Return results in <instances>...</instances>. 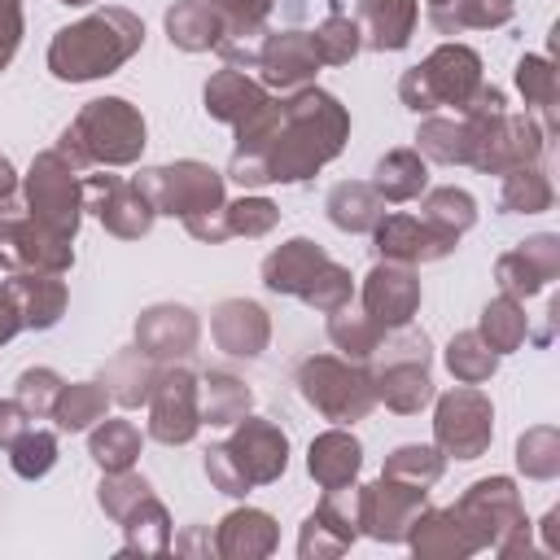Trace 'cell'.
I'll use <instances>...</instances> for the list:
<instances>
[{
	"label": "cell",
	"mask_w": 560,
	"mask_h": 560,
	"mask_svg": "<svg viewBox=\"0 0 560 560\" xmlns=\"http://www.w3.org/2000/svg\"><path fill=\"white\" fill-rule=\"evenodd\" d=\"M346 140H350L346 105L332 92L306 83L293 88L284 101L271 96L249 122L236 127V149L223 179L241 188L306 184L332 158H341Z\"/></svg>",
	"instance_id": "obj_1"
},
{
	"label": "cell",
	"mask_w": 560,
	"mask_h": 560,
	"mask_svg": "<svg viewBox=\"0 0 560 560\" xmlns=\"http://www.w3.org/2000/svg\"><path fill=\"white\" fill-rule=\"evenodd\" d=\"M140 48H144V22L122 4H105L52 35L48 70L61 83H92L127 66Z\"/></svg>",
	"instance_id": "obj_2"
},
{
	"label": "cell",
	"mask_w": 560,
	"mask_h": 560,
	"mask_svg": "<svg viewBox=\"0 0 560 560\" xmlns=\"http://www.w3.org/2000/svg\"><path fill=\"white\" fill-rule=\"evenodd\" d=\"M140 192L149 197V206L158 214H171L184 223V232L192 241H206V245H223L228 241V228H223V175L210 166V162H197V158H179V162H166V166H149L136 175Z\"/></svg>",
	"instance_id": "obj_3"
},
{
	"label": "cell",
	"mask_w": 560,
	"mask_h": 560,
	"mask_svg": "<svg viewBox=\"0 0 560 560\" xmlns=\"http://www.w3.org/2000/svg\"><path fill=\"white\" fill-rule=\"evenodd\" d=\"M144 136L149 127H144L140 105H131L127 96H96L70 118L57 149L88 175V171H114V166L140 162L149 144Z\"/></svg>",
	"instance_id": "obj_4"
},
{
	"label": "cell",
	"mask_w": 560,
	"mask_h": 560,
	"mask_svg": "<svg viewBox=\"0 0 560 560\" xmlns=\"http://www.w3.org/2000/svg\"><path fill=\"white\" fill-rule=\"evenodd\" d=\"M262 284L271 293L298 298L311 311H337L354 298V276L350 267H341L337 258H328V249L311 236H289L280 241L267 258H262Z\"/></svg>",
	"instance_id": "obj_5"
},
{
	"label": "cell",
	"mask_w": 560,
	"mask_h": 560,
	"mask_svg": "<svg viewBox=\"0 0 560 560\" xmlns=\"http://www.w3.org/2000/svg\"><path fill=\"white\" fill-rule=\"evenodd\" d=\"M451 508L472 534L477 551H494L499 560H521L534 551V525L525 521L521 490L512 477H481Z\"/></svg>",
	"instance_id": "obj_6"
},
{
	"label": "cell",
	"mask_w": 560,
	"mask_h": 560,
	"mask_svg": "<svg viewBox=\"0 0 560 560\" xmlns=\"http://www.w3.org/2000/svg\"><path fill=\"white\" fill-rule=\"evenodd\" d=\"M486 83L481 74V57L477 48L459 44V39H446L438 44L420 66L402 70L398 79V101L411 109V114H438V109H464L472 101V92Z\"/></svg>",
	"instance_id": "obj_7"
},
{
	"label": "cell",
	"mask_w": 560,
	"mask_h": 560,
	"mask_svg": "<svg viewBox=\"0 0 560 560\" xmlns=\"http://www.w3.org/2000/svg\"><path fill=\"white\" fill-rule=\"evenodd\" d=\"M368 376H372V394L376 402H385L398 416H416L420 407L433 402V350L429 337L420 328H394L385 332V341L376 346V354L368 359Z\"/></svg>",
	"instance_id": "obj_8"
},
{
	"label": "cell",
	"mask_w": 560,
	"mask_h": 560,
	"mask_svg": "<svg viewBox=\"0 0 560 560\" xmlns=\"http://www.w3.org/2000/svg\"><path fill=\"white\" fill-rule=\"evenodd\" d=\"M298 394L332 424H354L368 420V411L376 407L372 394V376L363 363L354 359H337V354H306L298 363Z\"/></svg>",
	"instance_id": "obj_9"
},
{
	"label": "cell",
	"mask_w": 560,
	"mask_h": 560,
	"mask_svg": "<svg viewBox=\"0 0 560 560\" xmlns=\"http://www.w3.org/2000/svg\"><path fill=\"white\" fill-rule=\"evenodd\" d=\"M22 206L35 223L74 241V232L83 223V171L57 144L35 153V162L22 179Z\"/></svg>",
	"instance_id": "obj_10"
},
{
	"label": "cell",
	"mask_w": 560,
	"mask_h": 560,
	"mask_svg": "<svg viewBox=\"0 0 560 560\" xmlns=\"http://www.w3.org/2000/svg\"><path fill=\"white\" fill-rule=\"evenodd\" d=\"M468 122V136H472V153H468V166L486 171V175H503L512 166H525V162H542L547 153V127L525 109V114H512V109H499V114H459Z\"/></svg>",
	"instance_id": "obj_11"
},
{
	"label": "cell",
	"mask_w": 560,
	"mask_h": 560,
	"mask_svg": "<svg viewBox=\"0 0 560 560\" xmlns=\"http://www.w3.org/2000/svg\"><path fill=\"white\" fill-rule=\"evenodd\" d=\"M494 438V407L477 385H455L433 402V446L446 459H481Z\"/></svg>",
	"instance_id": "obj_12"
},
{
	"label": "cell",
	"mask_w": 560,
	"mask_h": 560,
	"mask_svg": "<svg viewBox=\"0 0 560 560\" xmlns=\"http://www.w3.org/2000/svg\"><path fill=\"white\" fill-rule=\"evenodd\" d=\"M0 267L4 271H57L74 267V241L48 232L26 214V206H0Z\"/></svg>",
	"instance_id": "obj_13"
},
{
	"label": "cell",
	"mask_w": 560,
	"mask_h": 560,
	"mask_svg": "<svg viewBox=\"0 0 560 560\" xmlns=\"http://www.w3.org/2000/svg\"><path fill=\"white\" fill-rule=\"evenodd\" d=\"M197 429H201L197 372H188L184 363H162L149 389V438L162 446H188Z\"/></svg>",
	"instance_id": "obj_14"
},
{
	"label": "cell",
	"mask_w": 560,
	"mask_h": 560,
	"mask_svg": "<svg viewBox=\"0 0 560 560\" xmlns=\"http://www.w3.org/2000/svg\"><path fill=\"white\" fill-rule=\"evenodd\" d=\"M83 210H92L101 219V228L118 241L149 236V228L158 219V210L149 206L140 184L122 179V175H109V171H88L83 175Z\"/></svg>",
	"instance_id": "obj_15"
},
{
	"label": "cell",
	"mask_w": 560,
	"mask_h": 560,
	"mask_svg": "<svg viewBox=\"0 0 560 560\" xmlns=\"http://www.w3.org/2000/svg\"><path fill=\"white\" fill-rule=\"evenodd\" d=\"M424 508H429V486H411L385 472L372 486H359V529L376 542H407Z\"/></svg>",
	"instance_id": "obj_16"
},
{
	"label": "cell",
	"mask_w": 560,
	"mask_h": 560,
	"mask_svg": "<svg viewBox=\"0 0 560 560\" xmlns=\"http://www.w3.org/2000/svg\"><path fill=\"white\" fill-rule=\"evenodd\" d=\"M420 298H424L420 276H416V267H407V262H385V258H376V267H372V271L363 276V284H359V311H363L368 319H376L385 332L407 328V324L416 319V311H420Z\"/></svg>",
	"instance_id": "obj_17"
},
{
	"label": "cell",
	"mask_w": 560,
	"mask_h": 560,
	"mask_svg": "<svg viewBox=\"0 0 560 560\" xmlns=\"http://www.w3.org/2000/svg\"><path fill=\"white\" fill-rule=\"evenodd\" d=\"M319 52H315V39L311 31H262L258 44H254V70H258V83L262 88H280V92H293V88H306L315 83L319 74Z\"/></svg>",
	"instance_id": "obj_18"
},
{
	"label": "cell",
	"mask_w": 560,
	"mask_h": 560,
	"mask_svg": "<svg viewBox=\"0 0 560 560\" xmlns=\"http://www.w3.org/2000/svg\"><path fill=\"white\" fill-rule=\"evenodd\" d=\"M455 245H459V236L433 228L424 214H381L372 228V254L385 262L420 267V262H438V258L455 254Z\"/></svg>",
	"instance_id": "obj_19"
},
{
	"label": "cell",
	"mask_w": 560,
	"mask_h": 560,
	"mask_svg": "<svg viewBox=\"0 0 560 560\" xmlns=\"http://www.w3.org/2000/svg\"><path fill=\"white\" fill-rule=\"evenodd\" d=\"M556 276H560V236L556 232H534L521 245H512L508 254H499V262H494L499 293H508L516 302L538 298Z\"/></svg>",
	"instance_id": "obj_20"
},
{
	"label": "cell",
	"mask_w": 560,
	"mask_h": 560,
	"mask_svg": "<svg viewBox=\"0 0 560 560\" xmlns=\"http://www.w3.org/2000/svg\"><path fill=\"white\" fill-rule=\"evenodd\" d=\"M232 451V459L241 464V472L249 477V486H271L284 477L289 468V438L280 424L262 420V416H241L232 424V438L223 442Z\"/></svg>",
	"instance_id": "obj_21"
},
{
	"label": "cell",
	"mask_w": 560,
	"mask_h": 560,
	"mask_svg": "<svg viewBox=\"0 0 560 560\" xmlns=\"http://www.w3.org/2000/svg\"><path fill=\"white\" fill-rule=\"evenodd\" d=\"M201 341V319L179 302H158L136 319V350L153 363H184Z\"/></svg>",
	"instance_id": "obj_22"
},
{
	"label": "cell",
	"mask_w": 560,
	"mask_h": 560,
	"mask_svg": "<svg viewBox=\"0 0 560 560\" xmlns=\"http://www.w3.org/2000/svg\"><path fill=\"white\" fill-rule=\"evenodd\" d=\"M210 337L232 359H258L267 350V341H271V319L249 298H223L210 311Z\"/></svg>",
	"instance_id": "obj_23"
},
{
	"label": "cell",
	"mask_w": 560,
	"mask_h": 560,
	"mask_svg": "<svg viewBox=\"0 0 560 560\" xmlns=\"http://www.w3.org/2000/svg\"><path fill=\"white\" fill-rule=\"evenodd\" d=\"M201 101H206V114H210L214 122H228V127L236 131L241 122H249V118L271 101V92H267L249 70L223 66V70H214V74L206 79Z\"/></svg>",
	"instance_id": "obj_24"
},
{
	"label": "cell",
	"mask_w": 560,
	"mask_h": 560,
	"mask_svg": "<svg viewBox=\"0 0 560 560\" xmlns=\"http://www.w3.org/2000/svg\"><path fill=\"white\" fill-rule=\"evenodd\" d=\"M416 22H420V0H359L354 4L359 39L372 52H402L416 35Z\"/></svg>",
	"instance_id": "obj_25"
},
{
	"label": "cell",
	"mask_w": 560,
	"mask_h": 560,
	"mask_svg": "<svg viewBox=\"0 0 560 560\" xmlns=\"http://www.w3.org/2000/svg\"><path fill=\"white\" fill-rule=\"evenodd\" d=\"M280 542V525L262 508H232L214 525V556L223 560H262Z\"/></svg>",
	"instance_id": "obj_26"
},
{
	"label": "cell",
	"mask_w": 560,
	"mask_h": 560,
	"mask_svg": "<svg viewBox=\"0 0 560 560\" xmlns=\"http://www.w3.org/2000/svg\"><path fill=\"white\" fill-rule=\"evenodd\" d=\"M4 284H9V293H13V302H18L22 328L44 332V328H52V324L66 315L70 293H66V280H61L57 271H9Z\"/></svg>",
	"instance_id": "obj_27"
},
{
	"label": "cell",
	"mask_w": 560,
	"mask_h": 560,
	"mask_svg": "<svg viewBox=\"0 0 560 560\" xmlns=\"http://www.w3.org/2000/svg\"><path fill=\"white\" fill-rule=\"evenodd\" d=\"M359 468H363V446L346 424L324 429L306 451V472L315 477L319 490H337V486L359 481Z\"/></svg>",
	"instance_id": "obj_28"
},
{
	"label": "cell",
	"mask_w": 560,
	"mask_h": 560,
	"mask_svg": "<svg viewBox=\"0 0 560 560\" xmlns=\"http://www.w3.org/2000/svg\"><path fill=\"white\" fill-rule=\"evenodd\" d=\"M407 547L420 560H468L477 556L472 534L464 529V521L455 516V508H424L407 534Z\"/></svg>",
	"instance_id": "obj_29"
},
{
	"label": "cell",
	"mask_w": 560,
	"mask_h": 560,
	"mask_svg": "<svg viewBox=\"0 0 560 560\" xmlns=\"http://www.w3.org/2000/svg\"><path fill=\"white\" fill-rule=\"evenodd\" d=\"M162 26L179 52H210L223 44V18L210 0H175L166 9Z\"/></svg>",
	"instance_id": "obj_30"
},
{
	"label": "cell",
	"mask_w": 560,
	"mask_h": 560,
	"mask_svg": "<svg viewBox=\"0 0 560 560\" xmlns=\"http://www.w3.org/2000/svg\"><path fill=\"white\" fill-rule=\"evenodd\" d=\"M376 197L385 206H402V201H416L424 188H429V162L416 153V149H389L376 166H372V179Z\"/></svg>",
	"instance_id": "obj_31"
},
{
	"label": "cell",
	"mask_w": 560,
	"mask_h": 560,
	"mask_svg": "<svg viewBox=\"0 0 560 560\" xmlns=\"http://www.w3.org/2000/svg\"><path fill=\"white\" fill-rule=\"evenodd\" d=\"M324 210H328V223H332L337 232L359 236V232H372V228H376V219L385 214V201L376 197L372 184H363V179H341V184L328 188Z\"/></svg>",
	"instance_id": "obj_32"
},
{
	"label": "cell",
	"mask_w": 560,
	"mask_h": 560,
	"mask_svg": "<svg viewBox=\"0 0 560 560\" xmlns=\"http://www.w3.org/2000/svg\"><path fill=\"white\" fill-rule=\"evenodd\" d=\"M158 368L162 363H153L144 350H118L105 368H101V385H105V394H109V402H118V407H140V402H149V389H153V381H158Z\"/></svg>",
	"instance_id": "obj_33"
},
{
	"label": "cell",
	"mask_w": 560,
	"mask_h": 560,
	"mask_svg": "<svg viewBox=\"0 0 560 560\" xmlns=\"http://www.w3.org/2000/svg\"><path fill=\"white\" fill-rule=\"evenodd\" d=\"M516 13L512 0H442L429 4V22L438 35H464V31H494L508 26Z\"/></svg>",
	"instance_id": "obj_34"
},
{
	"label": "cell",
	"mask_w": 560,
	"mask_h": 560,
	"mask_svg": "<svg viewBox=\"0 0 560 560\" xmlns=\"http://www.w3.org/2000/svg\"><path fill=\"white\" fill-rule=\"evenodd\" d=\"M516 92L525 96V109L547 127V136H556V105H560V74L551 66V57L525 52L516 61Z\"/></svg>",
	"instance_id": "obj_35"
},
{
	"label": "cell",
	"mask_w": 560,
	"mask_h": 560,
	"mask_svg": "<svg viewBox=\"0 0 560 560\" xmlns=\"http://www.w3.org/2000/svg\"><path fill=\"white\" fill-rule=\"evenodd\" d=\"M197 402H201V424H236L254 407V389L241 376L210 368L206 376H197Z\"/></svg>",
	"instance_id": "obj_36"
},
{
	"label": "cell",
	"mask_w": 560,
	"mask_h": 560,
	"mask_svg": "<svg viewBox=\"0 0 560 560\" xmlns=\"http://www.w3.org/2000/svg\"><path fill=\"white\" fill-rule=\"evenodd\" d=\"M122 556H166L171 551V512L158 494L140 499L122 521Z\"/></svg>",
	"instance_id": "obj_37"
},
{
	"label": "cell",
	"mask_w": 560,
	"mask_h": 560,
	"mask_svg": "<svg viewBox=\"0 0 560 560\" xmlns=\"http://www.w3.org/2000/svg\"><path fill=\"white\" fill-rule=\"evenodd\" d=\"M551 201H556V188H551V175L542 162L503 171V188H499L503 214H542V210H551Z\"/></svg>",
	"instance_id": "obj_38"
},
{
	"label": "cell",
	"mask_w": 560,
	"mask_h": 560,
	"mask_svg": "<svg viewBox=\"0 0 560 560\" xmlns=\"http://www.w3.org/2000/svg\"><path fill=\"white\" fill-rule=\"evenodd\" d=\"M477 332H481V341H486L499 359L512 354V350H521V346L529 341V315H525V302H516V298H508V293L490 298V302L481 306Z\"/></svg>",
	"instance_id": "obj_39"
},
{
	"label": "cell",
	"mask_w": 560,
	"mask_h": 560,
	"mask_svg": "<svg viewBox=\"0 0 560 560\" xmlns=\"http://www.w3.org/2000/svg\"><path fill=\"white\" fill-rule=\"evenodd\" d=\"M416 153L424 162H442V166H468L472 153V136L464 118H442V114H424L420 131H416Z\"/></svg>",
	"instance_id": "obj_40"
},
{
	"label": "cell",
	"mask_w": 560,
	"mask_h": 560,
	"mask_svg": "<svg viewBox=\"0 0 560 560\" xmlns=\"http://www.w3.org/2000/svg\"><path fill=\"white\" fill-rule=\"evenodd\" d=\"M140 429L131 420H96L88 433V455L96 459L101 472H122L140 459Z\"/></svg>",
	"instance_id": "obj_41"
},
{
	"label": "cell",
	"mask_w": 560,
	"mask_h": 560,
	"mask_svg": "<svg viewBox=\"0 0 560 560\" xmlns=\"http://www.w3.org/2000/svg\"><path fill=\"white\" fill-rule=\"evenodd\" d=\"M328 341H332V346H337L346 359H354V363H368V359L376 354V346L385 341V328L346 302V306L328 311Z\"/></svg>",
	"instance_id": "obj_42"
},
{
	"label": "cell",
	"mask_w": 560,
	"mask_h": 560,
	"mask_svg": "<svg viewBox=\"0 0 560 560\" xmlns=\"http://www.w3.org/2000/svg\"><path fill=\"white\" fill-rule=\"evenodd\" d=\"M105 407H109V394L101 381H70V385H61V394L52 402V420L66 433H83L96 420H105Z\"/></svg>",
	"instance_id": "obj_43"
},
{
	"label": "cell",
	"mask_w": 560,
	"mask_h": 560,
	"mask_svg": "<svg viewBox=\"0 0 560 560\" xmlns=\"http://www.w3.org/2000/svg\"><path fill=\"white\" fill-rule=\"evenodd\" d=\"M311 39H315V52H319L324 66H350V61L359 57V48H363L359 26H354V18L341 9V0H328V13H324V22L311 31Z\"/></svg>",
	"instance_id": "obj_44"
},
{
	"label": "cell",
	"mask_w": 560,
	"mask_h": 560,
	"mask_svg": "<svg viewBox=\"0 0 560 560\" xmlns=\"http://www.w3.org/2000/svg\"><path fill=\"white\" fill-rule=\"evenodd\" d=\"M446 372L459 381V385H481V381H490L494 372H499V354L481 341V332L477 328H468V332H455L451 341H446Z\"/></svg>",
	"instance_id": "obj_45"
},
{
	"label": "cell",
	"mask_w": 560,
	"mask_h": 560,
	"mask_svg": "<svg viewBox=\"0 0 560 560\" xmlns=\"http://www.w3.org/2000/svg\"><path fill=\"white\" fill-rule=\"evenodd\" d=\"M420 197H424V201H420V214H424L433 228L451 232V236H464V232L477 223V201H472L468 188L442 184V188H424Z\"/></svg>",
	"instance_id": "obj_46"
},
{
	"label": "cell",
	"mask_w": 560,
	"mask_h": 560,
	"mask_svg": "<svg viewBox=\"0 0 560 560\" xmlns=\"http://www.w3.org/2000/svg\"><path fill=\"white\" fill-rule=\"evenodd\" d=\"M516 468L529 481H551L560 472V429L556 424H534L516 438Z\"/></svg>",
	"instance_id": "obj_47"
},
{
	"label": "cell",
	"mask_w": 560,
	"mask_h": 560,
	"mask_svg": "<svg viewBox=\"0 0 560 560\" xmlns=\"http://www.w3.org/2000/svg\"><path fill=\"white\" fill-rule=\"evenodd\" d=\"M381 472L398 477V481H411V486H433L446 472V455L438 446H424V442H402L385 455Z\"/></svg>",
	"instance_id": "obj_48"
},
{
	"label": "cell",
	"mask_w": 560,
	"mask_h": 560,
	"mask_svg": "<svg viewBox=\"0 0 560 560\" xmlns=\"http://www.w3.org/2000/svg\"><path fill=\"white\" fill-rule=\"evenodd\" d=\"M57 464V433L52 429H26L13 446H9V468L22 477V481H39L48 477Z\"/></svg>",
	"instance_id": "obj_49"
},
{
	"label": "cell",
	"mask_w": 560,
	"mask_h": 560,
	"mask_svg": "<svg viewBox=\"0 0 560 560\" xmlns=\"http://www.w3.org/2000/svg\"><path fill=\"white\" fill-rule=\"evenodd\" d=\"M280 223V206L271 197H236V201H223V228L228 236H245V241H258L267 236L271 228Z\"/></svg>",
	"instance_id": "obj_50"
},
{
	"label": "cell",
	"mask_w": 560,
	"mask_h": 560,
	"mask_svg": "<svg viewBox=\"0 0 560 560\" xmlns=\"http://www.w3.org/2000/svg\"><path fill=\"white\" fill-rule=\"evenodd\" d=\"M153 494V486L140 477V472H131V468H122V472H105L101 477V486H96V503H101V512L118 525L140 499H149Z\"/></svg>",
	"instance_id": "obj_51"
},
{
	"label": "cell",
	"mask_w": 560,
	"mask_h": 560,
	"mask_svg": "<svg viewBox=\"0 0 560 560\" xmlns=\"http://www.w3.org/2000/svg\"><path fill=\"white\" fill-rule=\"evenodd\" d=\"M315 516H319V525H328V529L350 547V542L363 534V529H359V481L337 486V490H324Z\"/></svg>",
	"instance_id": "obj_52"
},
{
	"label": "cell",
	"mask_w": 560,
	"mask_h": 560,
	"mask_svg": "<svg viewBox=\"0 0 560 560\" xmlns=\"http://www.w3.org/2000/svg\"><path fill=\"white\" fill-rule=\"evenodd\" d=\"M223 18V44L232 39H258L267 31V18L276 9V0H210Z\"/></svg>",
	"instance_id": "obj_53"
},
{
	"label": "cell",
	"mask_w": 560,
	"mask_h": 560,
	"mask_svg": "<svg viewBox=\"0 0 560 560\" xmlns=\"http://www.w3.org/2000/svg\"><path fill=\"white\" fill-rule=\"evenodd\" d=\"M61 385H66V381H61L52 368H26V372L18 376V385H13V389H18L13 398L26 407L31 420H44V416H52V402H57Z\"/></svg>",
	"instance_id": "obj_54"
},
{
	"label": "cell",
	"mask_w": 560,
	"mask_h": 560,
	"mask_svg": "<svg viewBox=\"0 0 560 560\" xmlns=\"http://www.w3.org/2000/svg\"><path fill=\"white\" fill-rule=\"evenodd\" d=\"M206 477H210V486L219 490V494H228V499H245L254 486H249V477L241 472V464L232 459V451L223 446V442H214L210 451H206Z\"/></svg>",
	"instance_id": "obj_55"
},
{
	"label": "cell",
	"mask_w": 560,
	"mask_h": 560,
	"mask_svg": "<svg viewBox=\"0 0 560 560\" xmlns=\"http://www.w3.org/2000/svg\"><path fill=\"white\" fill-rule=\"evenodd\" d=\"M346 551H350V547H346L328 525H319L315 512L302 521V534H298V556H302V560H332V556H346Z\"/></svg>",
	"instance_id": "obj_56"
},
{
	"label": "cell",
	"mask_w": 560,
	"mask_h": 560,
	"mask_svg": "<svg viewBox=\"0 0 560 560\" xmlns=\"http://www.w3.org/2000/svg\"><path fill=\"white\" fill-rule=\"evenodd\" d=\"M22 0H0V70H9V61L18 57L22 48Z\"/></svg>",
	"instance_id": "obj_57"
},
{
	"label": "cell",
	"mask_w": 560,
	"mask_h": 560,
	"mask_svg": "<svg viewBox=\"0 0 560 560\" xmlns=\"http://www.w3.org/2000/svg\"><path fill=\"white\" fill-rule=\"evenodd\" d=\"M26 429H31L26 407H22L18 398H0V451H9Z\"/></svg>",
	"instance_id": "obj_58"
},
{
	"label": "cell",
	"mask_w": 560,
	"mask_h": 560,
	"mask_svg": "<svg viewBox=\"0 0 560 560\" xmlns=\"http://www.w3.org/2000/svg\"><path fill=\"white\" fill-rule=\"evenodd\" d=\"M175 551H188V556H214V534H206L201 525H188L179 538H171Z\"/></svg>",
	"instance_id": "obj_59"
},
{
	"label": "cell",
	"mask_w": 560,
	"mask_h": 560,
	"mask_svg": "<svg viewBox=\"0 0 560 560\" xmlns=\"http://www.w3.org/2000/svg\"><path fill=\"white\" fill-rule=\"evenodd\" d=\"M22 332V315H18V302L9 293V284H0V346L13 341Z\"/></svg>",
	"instance_id": "obj_60"
},
{
	"label": "cell",
	"mask_w": 560,
	"mask_h": 560,
	"mask_svg": "<svg viewBox=\"0 0 560 560\" xmlns=\"http://www.w3.org/2000/svg\"><path fill=\"white\" fill-rule=\"evenodd\" d=\"M18 197H22V179H18L13 162L0 153V206H13Z\"/></svg>",
	"instance_id": "obj_61"
},
{
	"label": "cell",
	"mask_w": 560,
	"mask_h": 560,
	"mask_svg": "<svg viewBox=\"0 0 560 560\" xmlns=\"http://www.w3.org/2000/svg\"><path fill=\"white\" fill-rule=\"evenodd\" d=\"M538 534H542V551H547V556H560V508H551V512L538 521Z\"/></svg>",
	"instance_id": "obj_62"
},
{
	"label": "cell",
	"mask_w": 560,
	"mask_h": 560,
	"mask_svg": "<svg viewBox=\"0 0 560 560\" xmlns=\"http://www.w3.org/2000/svg\"><path fill=\"white\" fill-rule=\"evenodd\" d=\"M57 4H74V9H88V4H96V0H57Z\"/></svg>",
	"instance_id": "obj_63"
},
{
	"label": "cell",
	"mask_w": 560,
	"mask_h": 560,
	"mask_svg": "<svg viewBox=\"0 0 560 560\" xmlns=\"http://www.w3.org/2000/svg\"><path fill=\"white\" fill-rule=\"evenodd\" d=\"M429 4H442V0H429Z\"/></svg>",
	"instance_id": "obj_64"
}]
</instances>
